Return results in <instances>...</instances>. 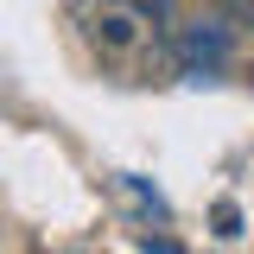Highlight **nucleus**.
<instances>
[{"label": "nucleus", "mask_w": 254, "mask_h": 254, "mask_svg": "<svg viewBox=\"0 0 254 254\" xmlns=\"http://www.w3.org/2000/svg\"><path fill=\"white\" fill-rule=\"evenodd\" d=\"M159 6L165 0H146V6H133V0H102L83 13V32H89V45L102 58H127L140 38H146V19H159Z\"/></svg>", "instance_id": "1"}, {"label": "nucleus", "mask_w": 254, "mask_h": 254, "mask_svg": "<svg viewBox=\"0 0 254 254\" xmlns=\"http://www.w3.org/2000/svg\"><path fill=\"white\" fill-rule=\"evenodd\" d=\"M222 13H229L235 26H254V0H222Z\"/></svg>", "instance_id": "3"}, {"label": "nucleus", "mask_w": 254, "mask_h": 254, "mask_svg": "<svg viewBox=\"0 0 254 254\" xmlns=\"http://www.w3.org/2000/svg\"><path fill=\"white\" fill-rule=\"evenodd\" d=\"M222 45H229L222 32H185V51H190V58H222Z\"/></svg>", "instance_id": "2"}]
</instances>
